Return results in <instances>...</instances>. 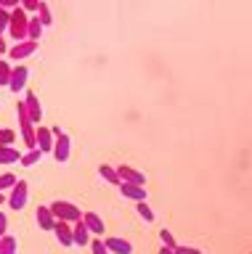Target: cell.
<instances>
[{
	"label": "cell",
	"instance_id": "6da1fadb",
	"mask_svg": "<svg viewBox=\"0 0 252 254\" xmlns=\"http://www.w3.org/2000/svg\"><path fill=\"white\" fill-rule=\"evenodd\" d=\"M16 119H19V132H21V140H24V146H27L29 151L37 148V125L32 122V119H29L24 101L16 103Z\"/></svg>",
	"mask_w": 252,
	"mask_h": 254
},
{
	"label": "cell",
	"instance_id": "7a4b0ae2",
	"mask_svg": "<svg viewBox=\"0 0 252 254\" xmlns=\"http://www.w3.org/2000/svg\"><path fill=\"white\" fill-rule=\"evenodd\" d=\"M27 27H29V16L24 8H16V11H11V24H8V35L16 40V43H24L27 40Z\"/></svg>",
	"mask_w": 252,
	"mask_h": 254
},
{
	"label": "cell",
	"instance_id": "3957f363",
	"mask_svg": "<svg viewBox=\"0 0 252 254\" xmlns=\"http://www.w3.org/2000/svg\"><path fill=\"white\" fill-rule=\"evenodd\" d=\"M51 212L56 214V220H61V222H80L83 220V214L85 212H80V206H75L72 201H53L51 204Z\"/></svg>",
	"mask_w": 252,
	"mask_h": 254
},
{
	"label": "cell",
	"instance_id": "277c9868",
	"mask_svg": "<svg viewBox=\"0 0 252 254\" xmlns=\"http://www.w3.org/2000/svg\"><path fill=\"white\" fill-rule=\"evenodd\" d=\"M27 198H29V183L19 180L16 186L8 190V206L19 212V209H24V206H27Z\"/></svg>",
	"mask_w": 252,
	"mask_h": 254
},
{
	"label": "cell",
	"instance_id": "5b68a950",
	"mask_svg": "<svg viewBox=\"0 0 252 254\" xmlns=\"http://www.w3.org/2000/svg\"><path fill=\"white\" fill-rule=\"evenodd\" d=\"M37 53V43L35 40H24V43H13L11 51H8V59L11 61H24L29 59V56Z\"/></svg>",
	"mask_w": 252,
	"mask_h": 254
},
{
	"label": "cell",
	"instance_id": "8992f818",
	"mask_svg": "<svg viewBox=\"0 0 252 254\" xmlns=\"http://www.w3.org/2000/svg\"><path fill=\"white\" fill-rule=\"evenodd\" d=\"M35 220H37V228H40V230H53V228H56V214H53L51 212V204H40V206H37V209H35Z\"/></svg>",
	"mask_w": 252,
	"mask_h": 254
},
{
	"label": "cell",
	"instance_id": "52a82bcc",
	"mask_svg": "<svg viewBox=\"0 0 252 254\" xmlns=\"http://www.w3.org/2000/svg\"><path fill=\"white\" fill-rule=\"evenodd\" d=\"M69 151H72V140H69L67 132H59L56 135V143H53V159H56L59 164H64L69 159Z\"/></svg>",
	"mask_w": 252,
	"mask_h": 254
},
{
	"label": "cell",
	"instance_id": "ba28073f",
	"mask_svg": "<svg viewBox=\"0 0 252 254\" xmlns=\"http://www.w3.org/2000/svg\"><path fill=\"white\" fill-rule=\"evenodd\" d=\"M24 106H27V114H29V119L40 127V119H43V106H40V98H37V93H32L29 90L27 95H24Z\"/></svg>",
	"mask_w": 252,
	"mask_h": 254
},
{
	"label": "cell",
	"instance_id": "9c48e42d",
	"mask_svg": "<svg viewBox=\"0 0 252 254\" xmlns=\"http://www.w3.org/2000/svg\"><path fill=\"white\" fill-rule=\"evenodd\" d=\"M117 172H120V180L122 183H136V186H146V175L136 170V167H130V164H120L117 167Z\"/></svg>",
	"mask_w": 252,
	"mask_h": 254
},
{
	"label": "cell",
	"instance_id": "30bf717a",
	"mask_svg": "<svg viewBox=\"0 0 252 254\" xmlns=\"http://www.w3.org/2000/svg\"><path fill=\"white\" fill-rule=\"evenodd\" d=\"M27 77H29V69H27V66H13V71H11V82H8V87H11L13 95L21 93V90L27 87Z\"/></svg>",
	"mask_w": 252,
	"mask_h": 254
},
{
	"label": "cell",
	"instance_id": "8fae6325",
	"mask_svg": "<svg viewBox=\"0 0 252 254\" xmlns=\"http://www.w3.org/2000/svg\"><path fill=\"white\" fill-rule=\"evenodd\" d=\"M106 249L112 254H133V244L128 238H120V236H106Z\"/></svg>",
	"mask_w": 252,
	"mask_h": 254
},
{
	"label": "cell",
	"instance_id": "7c38bea8",
	"mask_svg": "<svg viewBox=\"0 0 252 254\" xmlns=\"http://www.w3.org/2000/svg\"><path fill=\"white\" fill-rule=\"evenodd\" d=\"M120 193L130 201H146V186H136V183H122L120 186Z\"/></svg>",
	"mask_w": 252,
	"mask_h": 254
},
{
	"label": "cell",
	"instance_id": "4fadbf2b",
	"mask_svg": "<svg viewBox=\"0 0 252 254\" xmlns=\"http://www.w3.org/2000/svg\"><path fill=\"white\" fill-rule=\"evenodd\" d=\"M83 222L88 225V230H90L93 236H98V238H101V236L106 233L104 220H101V214H96V212H85V214H83Z\"/></svg>",
	"mask_w": 252,
	"mask_h": 254
},
{
	"label": "cell",
	"instance_id": "5bb4252c",
	"mask_svg": "<svg viewBox=\"0 0 252 254\" xmlns=\"http://www.w3.org/2000/svg\"><path fill=\"white\" fill-rule=\"evenodd\" d=\"M53 143H56V135L51 132V127H37V148L43 154H53Z\"/></svg>",
	"mask_w": 252,
	"mask_h": 254
},
{
	"label": "cell",
	"instance_id": "9a60e30c",
	"mask_svg": "<svg viewBox=\"0 0 252 254\" xmlns=\"http://www.w3.org/2000/svg\"><path fill=\"white\" fill-rule=\"evenodd\" d=\"M53 233H56L59 244L61 246H75V236H72V222H56V228H53Z\"/></svg>",
	"mask_w": 252,
	"mask_h": 254
},
{
	"label": "cell",
	"instance_id": "2e32d148",
	"mask_svg": "<svg viewBox=\"0 0 252 254\" xmlns=\"http://www.w3.org/2000/svg\"><path fill=\"white\" fill-rule=\"evenodd\" d=\"M72 236H75V246H88L90 241H93V233L88 230V225H85V222L80 220V222H75L72 225Z\"/></svg>",
	"mask_w": 252,
	"mask_h": 254
},
{
	"label": "cell",
	"instance_id": "e0dca14e",
	"mask_svg": "<svg viewBox=\"0 0 252 254\" xmlns=\"http://www.w3.org/2000/svg\"><path fill=\"white\" fill-rule=\"evenodd\" d=\"M21 151H16L13 146H0V164H16V162H21Z\"/></svg>",
	"mask_w": 252,
	"mask_h": 254
},
{
	"label": "cell",
	"instance_id": "ac0fdd59",
	"mask_svg": "<svg viewBox=\"0 0 252 254\" xmlns=\"http://www.w3.org/2000/svg\"><path fill=\"white\" fill-rule=\"evenodd\" d=\"M98 175H101L106 183H112V186H122L120 172H117V167H112V164H101V167H98Z\"/></svg>",
	"mask_w": 252,
	"mask_h": 254
},
{
	"label": "cell",
	"instance_id": "d6986e66",
	"mask_svg": "<svg viewBox=\"0 0 252 254\" xmlns=\"http://www.w3.org/2000/svg\"><path fill=\"white\" fill-rule=\"evenodd\" d=\"M43 21L40 19H37V13L32 16V19H29V27H27V40H35V43H37V40H40V35H43Z\"/></svg>",
	"mask_w": 252,
	"mask_h": 254
},
{
	"label": "cell",
	"instance_id": "ffe728a7",
	"mask_svg": "<svg viewBox=\"0 0 252 254\" xmlns=\"http://www.w3.org/2000/svg\"><path fill=\"white\" fill-rule=\"evenodd\" d=\"M40 159H43V151H40V148H32V151H27V154L21 156L19 164H21V167H35Z\"/></svg>",
	"mask_w": 252,
	"mask_h": 254
},
{
	"label": "cell",
	"instance_id": "44dd1931",
	"mask_svg": "<svg viewBox=\"0 0 252 254\" xmlns=\"http://www.w3.org/2000/svg\"><path fill=\"white\" fill-rule=\"evenodd\" d=\"M37 19L43 21V27H51V24H53V13H51V8H48V3H45V0H40V8H37Z\"/></svg>",
	"mask_w": 252,
	"mask_h": 254
},
{
	"label": "cell",
	"instance_id": "7402d4cb",
	"mask_svg": "<svg viewBox=\"0 0 252 254\" xmlns=\"http://www.w3.org/2000/svg\"><path fill=\"white\" fill-rule=\"evenodd\" d=\"M0 254H16V236L0 238Z\"/></svg>",
	"mask_w": 252,
	"mask_h": 254
},
{
	"label": "cell",
	"instance_id": "603a6c76",
	"mask_svg": "<svg viewBox=\"0 0 252 254\" xmlns=\"http://www.w3.org/2000/svg\"><path fill=\"white\" fill-rule=\"evenodd\" d=\"M11 71H13L11 64L0 59V87H8V82H11Z\"/></svg>",
	"mask_w": 252,
	"mask_h": 254
},
{
	"label": "cell",
	"instance_id": "cb8c5ba5",
	"mask_svg": "<svg viewBox=\"0 0 252 254\" xmlns=\"http://www.w3.org/2000/svg\"><path fill=\"white\" fill-rule=\"evenodd\" d=\"M16 183H19V180H16V175H13V172H3V175H0V193L11 190Z\"/></svg>",
	"mask_w": 252,
	"mask_h": 254
},
{
	"label": "cell",
	"instance_id": "d4e9b609",
	"mask_svg": "<svg viewBox=\"0 0 252 254\" xmlns=\"http://www.w3.org/2000/svg\"><path fill=\"white\" fill-rule=\"evenodd\" d=\"M136 212L144 217V222H154V217H157V214L152 212V206H149L146 201H138V204H136Z\"/></svg>",
	"mask_w": 252,
	"mask_h": 254
},
{
	"label": "cell",
	"instance_id": "484cf974",
	"mask_svg": "<svg viewBox=\"0 0 252 254\" xmlns=\"http://www.w3.org/2000/svg\"><path fill=\"white\" fill-rule=\"evenodd\" d=\"M13 140H16V130L0 127V146H13Z\"/></svg>",
	"mask_w": 252,
	"mask_h": 254
},
{
	"label": "cell",
	"instance_id": "4316f807",
	"mask_svg": "<svg viewBox=\"0 0 252 254\" xmlns=\"http://www.w3.org/2000/svg\"><path fill=\"white\" fill-rule=\"evenodd\" d=\"M160 241H162V246H168V249H175V246H178L175 236H172L168 228H162V230H160Z\"/></svg>",
	"mask_w": 252,
	"mask_h": 254
},
{
	"label": "cell",
	"instance_id": "83f0119b",
	"mask_svg": "<svg viewBox=\"0 0 252 254\" xmlns=\"http://www.w3.org/2000/svg\"><path fill=\"white\" fill-rule=\"evenodd\" d=\"M90 252L93 254H112V252L106 249V241H104V238H98V236L90 241Z\"/></svg>",
	"mask_w": 252,
	"mask_h": 254
},
{
	"label": "cell",
	"instance_id": "f1b7e54d",
	"mask_svg": "<svg viewBox=\"0 0 252 254\" xmlns=\"http://www.w3.org/2000/svg\"><path fill=\"white\" fill-rule=\"evenodd\" d=\"M8 24H11V11L0 8V35H3V32H8Z\"/></svg>",
	"mask_w": 252,
	"mask_h": 254
},
{
	"label": "cell",
	"instance_id": "f546056e",
	"mask_svg": "<svg viewBox=\"0 0 252 254\" xmlns=\"http://www.w3.org/2000/svg\"><path fill=\"white\" fill-rule=\"evenodd\" d=\"M21 8L29 13H37V8H40V0H21Z\"/></svg>",
	"mask_w": 252,
	"mask_h": 254
},
{
	"label": "cell",
	"instance_id": "4dcf8cb0",
	"mask_svg": "<svg viewBox=\"0 0 252 254\" xmlns=\"http://www.w3.org/2000/svg\"><path fill=\"white\" fill-rule=\"evenodd\" d=\"M175 254H202V249H196V246H183V244H178V246H175Z\"/></svg>",
	"mask_w": 252,
	"mask_h": 254
},
{
	"label": "cell",
	"instance_id": "1f68e13d",
	"mask_svg": "<svg viewBox=\"0 0 252 254\" xmlns=\"http://www.w3.org/2000/svg\"><path fill=\"white\" fill-rule=\"evenodd\" d=\"M21 5V0H0V8H5V11H16Z\"/></svg>",
	"mask_w": 252,
	"mask_h": 254
},
{
	"label": "cell",
	"instance_id": "d6a6232c",
	"mask_svg": "<svg viewBox=\"0 0 252 254\" xmlns=\"http://www.w3.org/2000/svg\"><path fill=\"white\" fill-rule=\"evenodd\" d=\"M3 236H8V217L0 212V238H3Z\"/></svg>",
	"mask_w": 252,
	"mask_h": 254
},
{
	"label": "cell",
	"instance_id": "836d02e7",
	"mask_svg": "<svg viewBox=\"0 0 252 254\" xmlns=\"http://www.w3.org/2000/svg\"><path fill=\"white\" fill-rule=\"evenodd\" d=\"M8 51H11V45H5V40L0 37V53H8Z\"/></svg>",
	"mask_w": 252,
	"mask_h": 254
},
{
	"label": "cell",
	"instance_id": "e575fe53",
	"mask_svg": "<svg viewBox=\"0 0 252 254\" xmlns=\"http://www.w3.org/2000/svg\"><path fill=\"white\" fill-rule=\"evenodd\" d=\"M160 254H175V249H168V246H162V249H160Z\"/></svg>",
	"mask_w": 252,
	"mask_h": 254
},
{
	"label": "cell",
	"instance_id": "d590c367",
	"mask_svg": "<svg viewBox=\"0 0 252 254\" xmlns=\"http://www.w3.org/2000/svg\"><path fill=\"white\" fill-rule=\"evenodd\" d=\"M5 201V193H0V204H3Z\"/></svg>",
	"mask_w": 252,
	"mask_h": 254
},
{
	"label": "cell",
	"instance_id": "8d00e7d4",
	"mask_svg": "<svg viewBox=\"0 0 252 254\" xmlns=\"http://www.w3.org/2000/svg\"><path fill=\"white\" fill-rule=\"evenodd\" d=\"M250 254H252V252H250Z\"/></svg>",
	"mask_w": 252,
	"mask_h": 254
}]
</instances>
